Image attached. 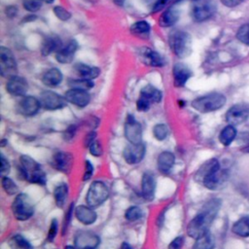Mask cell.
<instances>
[{
    "label": "cell",
    "instance_id": "obj_38",
    "mask_svg": "<svg viewBox=\"0 0 249 249\" xmlns=\"http://www.w3.org/2000/svg\"><path fill=\"white\" fill-rule=\"evenodd\" d=\"M153 135L158 141H163L168 135V127L164 124H157L153 127Z\"/></svg>",
    "mask_w": 249,
    "mask_h": 249
},
{
    "label": "cell",
    "instance_id": "obj_31",
    "mask_svg": "<svg viewBox=\"0 0 249 249\" xmlns=\"http://www.w3.org/2000/svg\"><path fill=\"white\" fill-rule=\"evenodd\" d=\"M232 231L242 237L249 236V215L241 217L232 226Z\"/></svg>",
    "mask_w": 249,
    "mask_h": 249
},
{
    "label": "cell",
    "instance_id": "obj_12",
    "mask_svg": "<svg viewBox=\"0 0 249 249\" xmlns=\"http://www.w3.org/2000/svg\"><path fill=\"white\" fill-rule=\"evenodd\" d=\"M146 147L141 142L138 144L129 143L125 146L123 151V157L126 163L128 164H137L139 163L145 157Z\"/></svg>",
    "mask_w": 249,
    "mask_h": 249
},
{
    "label": "cell",
    "instance_id": "obj_37",
    "mask_svg": "<svg viewBox=\"0 0 249 249\" xmlns=\"http://www.w3.org/2000/svg\"><path fill=\"white\" fill-rule=\"evenodd\" d=\"M143 210L136 205L128 207L124 212V218L129 222H135L143 217Z\"/></svg>",
    "mask_w": 249,
    "mask_h": 249
},
{
    "label": "cell",
    "instance_id": "obj_34",
    "mask_svg": "<svg viewBox=\"0 0 249 249\" xmlns=\"http://www.w3.org/2000/svg\"><path fill=\"white\" fill-rule=\"evenodd\" d=\"M150 30H151V25L146 20L136 21L130 26V32L137 36L147 35L150 32Z\"/></svg>",
    "mask_w": 249,
    "mask_h": 249
},
{
    "label": "cell",
    "instance_id": "obj_58",
    "mask_svg": "<svg viewBox=\"0 0 249 249\" xmlns=\"http://www.w3.org/2000/svg\"><path fill=\"white\" fill-rule=\"evenodd\" d=\"M47 3H49V4H51V3H53L54 0H45Z\"/></svg>",
    "mask_w": 249,
    "mask_h": 249
},
{
    "label": "cell",
    "instance_id": "obj_15",
    "mask_svg": "<svg viewBox=\"0 0 249 249\" xmlns=\"http://www.w3.org/2000/svg\"><path fill=\"white\" fill-rule=\"evenodd\" d=\"M64 97H65L66 101L70 102L71 104H73L79 108L86 107L90 101V95L87 90L80 89H74V88H71L70 89H68L65 92Z\"/></svg>",
    "mask_w": 249,
    "mask_h": 249
},
{
    "label": "cell",
    "instance_id": "obj_16",
    "mask_svg": "<svg viewBox=\"0 0 249 249\" xmlns=\"http://www.w3.org/2000/svg\"><path fill=\"white\" fill-rule=\"evenodd\" d=\"M216 11V6L210 2H202L196 5L192 11V17L195 21L201 22L210 18Z\"/></svg>",
    "mask_w": 249,
    "mask_h": 249
},
{
    "label": "cell",
    "instance_id": "obj_4",
    "mask_svg": "<svg viewBox=\"0 0 249 249\" xmlns=\"http://www.w3.org/2000/svg\"><path fill=\"white\" fill-rule=\"evenodd\" d=\"M227 102L224 94L219 92H212L199 96L193 100L192 107L200 113H209L221 109Z\"/></svg>",
    "mask_w": 249,
    "mask_h": 249
},
{
    "label": "cell",
    "instance_id": "obj_51",
    "mask_svg": "<svg viewBox=\"0 0 249 249\" xmlns=\"http://www.w3.org/2000/svg\"><path fill=\"white\" fill-rule=\"evenodd\" d=\"M96 140V132L95 131H90L89 132L85 138H84V145L85 147H89L91 143H93Z\"/></svg>",
    "mask_w": 249,
    "mask_h": 249
},
{
    "label": "cell",
    "instance_id": "obj_43",
    "mask_svg": "<svg viewBox=\"0 0 249 249\" xmlns=\"http://www.w3.org/2000/svg\"><path fill=\"white\" fill-rule=\"evenodd\" d=\"M57 231H58V222H57L56 219L53 218L51 221V224H50L49 231H48V234H47V241L48 242H53L54 240V238L56 237Z\"/></svg>",
    "mask_w": 249,
    "mask_h": 249
},
{
    "label": "cell",
    "instance_id": "obj_6",
    "mask_svg": "<svg viewBox=\"0 0 249 249\" xmlns=\"http://www.w3.org/2000/svg\"><path fill=\"white\" fill-rule=\"evenodd\" d=\"M109 196H110V192L107 185L100 180H95L89 185V190L87 192V195H86L87 205L92 208L98 207L109 198Z\"/></svg>",
    "mask_w": 249,
    "mask_h": 249
},
{
    "label": "cell",
    "instance_id": "obj_8",
    "mask_svg": "<svg viewBox=\"0 0 249 249\" xmlns=\"http://www.w3.org/2000/svg\"><path fill=\"white\" fill-rule=\"evenodd\" d=\"M17 60L12 51L6 47L0 48V71L5 78H11L17 75Z\"/></svg>",
    "mask_w": 249,
    "mask_h": 249
},
{
    "label": "cell",
    "instance_id": "obj_25",
    "mask_svg": "<svg viewBox=\"0 0 249 249\" xmlns=\"http://www.w3.org/2000/svg\"><path fill=\"white\" fill-rule=\"evenodd\" d=\"M62 78H63V75L59 69L51 68L43 74L41 80L45 86L49 88H55L61 83Z\"/></svg>",
    "mask_w": 249,
    "mask_h": 249
},
{
    "label": "cell",
    "instance_id": "obj_21",
    "mask_svg": "<svg viewBox=\"0 0 249 249\" xmlns=\"http://www.w3.org/2000/svg\"><path fill=\"white\" fill-rule=\"evenodd\" d=\"M78 49V43L75 40L69 41L66 45L62 46L56 53L55 58L59 63L66 64L73 60L75 53Z\"/></svg>",
    "mask_w": 249,
    "mask_h": 249
},
{
    "label": "cell",
    "instance_id": "obj_13",
    "mask_svg": "<svg viewBox=\"0 0 249 249\" xmlns=\"http://www.w3.org/2000/svg\"><path fill=\"white\" fill-rule=\"evenodd\" d=\"M74 244L78 249H97L100 244V239L91 231H82L76 233Z\"/></svg>",
    "mask_w": 249,
    "mask_h": 249
},
{
    "label": "cell",
    "instance_id": "obj_52",
    "mask_svg": "<svg viewBox=\"0 0 249 249\" xmlns=\"http://www.w3.org/2000/svg\"><path fill=\"white\" fill-rule=\"evenodd\" d=\"M168 1H169V0H157L156 3H155L154 6H153L152 12H153V13H157V12L162 10V9L166 6V4L168 3Z\"/></svg>",
    "mask_w": 249,
    "mask_h": 249
},
{
    "label": "cell",
    "instance_id": "obj_14",
    "mask_svg": "<svg viewBox=\"0 0 249 249\" xmlns=\"http://www.w3.org/2000/svg\"><path fill=\"white\" fill-rule=\"evenodd\" d=\"M41 108L40 100L35 96H24L17 105V111L25 117H32L36 115Z\"/></svg>",
    "mask_w": 249,
    "mask_h": 249
},
{
    "label": "cell",
    "instance_id": "obj_44",
    "mask_svg": "<svg viewBox=\"0 0 249 249\" xmlns=\"http://www.w3.org/2000/svg\"><path fill=\"white\" fill-rule=\"evenodd\" d=\"M55 17L60 20H68L71 18V14L61 6H54L53 9Z\"/></svg>",
    "mask_w": 249,
    "mask_h": 249
},
{
    "label": "cell",
    "instance_id": "obj_19",
    "mask_svg": "<svg viewBox=\"0 0 249 249\" xmlns=\"http://www.w3.org/2000/svg\"><path fill=\"white\" fill-rule=\"evenodd\" d=\"M156 179L150 172H145L141 179V195L147 201H152L155 198Z\"/></svg>",
    "mask_w": 249,
    "mask_h": 249
},
{
    "label": "cell",
    "instance_id": "obj_28",
    "mask_svg": "<svg viewBox=\"0 0 249 249\" xmlns=\"http://www.w3.org/2000/svg\"><path fill=\"white\" fill-rule=\"evenodd\" d=\"M179 19V13L173 8L166 9L159 18V24L161 27H169L177 22Z\"/></svg>",
    "mask_w": 249,
    "mask_h": 249
},
{
    "label": "cell",
    "instance_id": "obj_54",
    "mask_svg": "<svg viewBox=\"0 0 249 249\" xmlns=\"http://www.w3.org/2000/svg\"><path fill=\"white\" fill-rule=\"evenodd\" d=\"M222 2L223 5L229 7V8H231V7H235L237 6L238 4H240L243 0H220Z\"/></svg>",
    "mask_w": 249,
    "mask_h": 249
},
{
    "label": "cell",
    "instance_id": "obj_9",
    "mask_svg": "<svg viewBox=\"0 0 249 249\" xmlns=\"http://www.w3.org/2000/svg\"><path fill=\"white\" fill-rule=\"evenodd\" d=\"M249 118V105L238 103L231 106L226 113V121L229 124L238 125Z\"/></svg>",
    "mask_w": 249,
    "mask_h": 249
},
{
    "label": "cell",
    "instance_id": "obj_59",
    "mask_svg": "<svg viewBox=\"0 0 249 249\" xmlns=\"http://www.w3.org/2000/svg\"><path fill=\"white\" fill-rule=\"evenodd\" d=\"M192 1H200V0H192Z\"/></svg>",
    "mask_w": 249,
    "mask_h": 249
},
{
    "label": "cell",
    "instance_id": "obj_33",
    "mask_svg": "<svg viewBox=\"0 0 249 249\" xmlns=\"http://www.w3.org/2000/svg\"><path fill=\"white\" fill-rule=\"evenodd\" d=\"M214 237L210 231H207L205 234L196 239L192 249H214Z\"/></svg>",
    "mask_w": 249,
    "mask_h": 249
},
{
    "label": "cell",
    "instance_id": "obj_53",
    "mask_svg": "<svg viewBox=\"0 0 249 249\" xmlns=\"http://www.w3.org/2000/svg\"><path fill=\"white\" fill-rule=\"evenodd\" d=\"M5 14H6L7 17L13 18L18 14V8L15 7V6H8L5 9Z\"/></svg>",
    "mask_w": 249,
    "mask_h": 249
},
{
    "label": "cell",
    "instance_id": "obj_29",
    "mask_svg": "<svg viewBox=\"0 0 249 249\" xmlns=\"http://www.w3.org/2000/svg\"><path fill=\"white\" fill-rule=\"evenodd\" d=\"M68 185L66 183H61L57 185L53 190V199L54 203L58 208H62L68 197Z\"/></svg>",
    "mask_w": 249,
    "mask_h": 249
},
{
    "label": "cell",
    "instance_id": "obj_23",
    "mask_svg": "<svg viewBox=\"0 0 249 249\" xmlns=\"http://www.w3.org/2000/svg\"><path fill=\"white\" fill-rule=\"evenodd\" d=\"M175 163V155L170 151L161 152L157 160L158 169L162 174H167L170 172Z\"/></svg>",
    "mask_w": 249,
    "mask_h": 249
},
{
    "label": "cell",
    "instance_id": "obj_17",
    "mask_svg": "<svg viewBox=\"0 0 249 249\" xmlns=\"http://www.w3.org/2000/svg\"><path fill=\"white\" fill-rule=\"evenodd\" d=\"M28 89L27 81L20 76L15 75L8 79L6 83V90L14 96H23Z\"/></svg>",
    "mask_w": 249,
    "mask_h": 249
},
{
    "label": "cell",
    "instance_id": "obj_20",
    "mask_svg": "<svg viewBox=\"0 0 249 249\" xmlns=\"http://www.w3.org/2000/svg\"><path fill=\"white\" fill-rule=\"evenodd\" d=\"M74 215L77 220L85 226L94 224L97 219L96 212L93 210L92 207L89 205H78L77 207H75Z\"/></svg>",
    "mask_w": 249,
    "mask_h": 249
},
{
    "label": "cell",
    "instance_id": "obj_1",
    "mask_svg": "<svg viewBox=\"0 0 249 249\" xmlns=\"http://www.w3.org/2000/svg\"><path fill=\"white\" fill-rule=\"evenodd\" d=\"M221 204L222 201L219 198H211L206 201L200 211L189 222L186 229L188 235L197 239L209 231V227L219 212Z\"/></svg>",
    "mask_w": 249,
    "mask_h": 249
},
{
    "label": "cell",
    "instance_id": "obj_26",
    "mask_svg": "<svg viewBox=\"0 0 249 249\" xmlns=\"http://www.w3.org/2000/svg\"><path fill=\"white\" fill-rule=\"evenodd\" d=\"M74 70L76 74L79 76L81 79H86V80H93L98 77L100 74V70L97 67H92L89 66L84 63H77L74 66Z\"/></svg>",
    "mask_w": 249,
    "mask_h": 249
},
{
    "label": "cell",
    "instance_id": "obj_3",
    "mask_svg": "<svg viewBox=\"0 0 249 249\" xmlns=\"http://www.w3.org/2000/svg\"><path fill=\"white\" fill-rule=\"evenodd\" d=\"M19 171L22 178L29 183L41 186H44L47 183V176L41 165L27 155L19 157Z\"/></svg>",
    "mask_w": 249,
    "mask_h": 249
},
{
    "label": "cell",
    "instance_id": "obj_36",
    "mask_svg": "<svg viewBox=\"0 0 249 249\" xmlns=\"http://www.w3.org/2000/svg\"><path fill=\"white\" fill-rule=\"evenodd\" d=\"M1 185H2V188H3L4 192L8 196H17L18 195V185L10 177L2 176Z\"/></svg>",
    "mask_w": 249,
    "mask_h": 249
},
{
    "label": "cell",
    "instance_id": "obj_48",
    "mask_svg": "<svg viewBox=\"0 0 249 249\" xmlns=\"http://www.w3.org/2000/svg\"><path fill=\"white\" fill-rule=\"evenodd\" d=\"M184 244L183 236H176L169 244L167 249H182Z\"/></svg>",
    "mask_w": 249,
    "mask_h": 249
},
{
    "label": "cell",
    "instance_id": "obj_45",
    "mask_svg": "<svg viewBox=\"0 0 249 249\" xmlns=\"http://www.w3.org/2000/svg\"><path fill=\"white\" fill-rule=\"evenodd\" d=\"M89 152L91 156L93 157H101L102 154H103V148H102V145L101 143L99 142V140H95L93 143L90 144V146L89 147Z\"/></svg>",
    "mask_w": 249,
    "mask_h": 249
},
{
    "label": "cell",
    "instance_id": "obj_22",
    "mask_svg": "<svg viewBox=\"0 0 249 249\" xmlns=\"http://www.w3.org/2000/svg\"><path fill=\"white\" fill-rule=\"evenodd\" d=\"M192 76L191 69L183 63H176L173 67V80L177 88L184 87Z\"/></svg>",
    "mask_w": 249,
    "mask_h": 249
},
{
    "label": "cell",
    "instance_id": "obj_7",
    "mask_svg": "<svg viewBox=\"0 0 249 249\" xmlns=\"http://www.w3.org/2000/svg\"><path fill=\"white\" fill-rule=\"evenodd\" d=\"M12 213L18 221H26L34 214V207L26 194L19 193L12 203Z\"/></svg>",
    "mask_w": 249,
    "mask_h": 249
},
{
    "label": "cell",
    "instance_id": "obj_55",
    "mask_svg": "<svg viewBox=\"0 0 249 249\" xmlns=\"http://www.w3.org/2000/svg\"><path fill=\"white\" fill-rule=\"evenodd\" d=\"M120 249H133V247L129 243H127V242H123Z\"/></svg>",
    "mask_w": 249,
    "mask_h": 249
},
{
    "label": "cell",
    "instance_id": "obj_41",
    "mask_svg": "<svg viewBox=\"0 0 249 249\" xmlns=\"http://www.w3.org/2000/svg\"><path fill=\"white\" fill-rule=\"evenodd\" d=\"M22 6L28 12H37L42 8L43 0H23Z\"/></svg>",
    "mask_w": 249,
    "mask_h": 249
},
{
    "label": "cell",
    "instance_id": "obj_32",
    "mask_svg": "<svg viewBox=\"0 0 249 249\" xmlns=\"http://www.w3.org/2000/svg\"><path fill=\"white\" fill-rule=\"evenodd\" d=\"M235 137H236L235 127L231 124H228L221 130L219 134V141L222 145L229 146L231 144V142L234 140Z\"/></svg>",
    "mask_w": 249,
    "mask_h": 249
},
{
    "label": "cell",
    "instance_id": "obj_10",
    "mask_svg": "<svg viewBox=\"0 0 249 249\" xmlns=\"http://www.w3.org/2000/svg\"><path fill=\"white\" fill-rule=\"evenodd\" d=\"M124 136L129 143L138 144L142 141V126L133 115H128L124 123Z\"/></svg>",
    "mask_w": 249,
    "mask_h": 249
},
{
    "label": "cell",
    "instance_id": "obj_24",
    "mask_svg": "<svg viewBox=\"0 0 249 249\" xmlns=\"http://www.w3.org/2000/svg\"><path fill=\"white\" fill-rule=\"evenodd\" d=\"M140 57L142 61L149 66L160 67L164 64L163 59L161 58L160 53L147 47H144L140 50Z\"/></svg>",
    "mask_w": 249,
    "mask_h": 249
},
{
    "label": "cell",
    "instance_id": "obj_46",
    "mask_svg": "<svg viewBox=\"0 0 249 249\" xmlns=\"http://www.w3.org/2000/svg\"><path fill=\"white\" fill-rule=\"evenodd\" d=\"M93 171H94V167H93L92 163L87 160L85 161V170H84V174H83V181L88 182L92 177Z\"/></svg>",
    "mask_w": 249,
    "mask_h": 249
},
{
    "label": "cell",
    "instance_id": "obj_2",
    "mask_svg": "<svg viewBox=\"0 0 249 249\" xmlns=\"http://www.w3.org/2000/svg\"><path fill=\"white\" fill-rule=\"evenodd\" d=\"M194 179L208 190H218L227 181L228 173L221 168L219 160L213 158L199 166L195 173Z\"/></svg>",
    "mask_w": 249,
    "mask_h": 249
},
{
    "label": "cell",
    "instance_id": "obj_18",
    "mask_svg": "<svg viewBox=\"0 0 249 249\" xmlns=\"http://www.w3.org/2000/svg\"><path fill=\"white\" fill-rule=\"evenodd\" d=\"M73 155L71 153L59 151L53 156L52 165L60 172H69L73 165Z\"/></svg>",
    "mask_w": 249,
    "mask_h": 249
},
{
    "label": "cell",
    "instance_id": "obj_47",
    "mask_svg": "<svg viewBox=\"0 0 249 249\" xmlns=\"http://www.w3.org/2000/svg\"><path fill=\"white\" fill-rule=\"evenodd\" d=\"M151 102L148 101L146 98L142 97L141 95H139L137 101H136V108L139 112H146L150 109L151 106Z\"/></svg>",
    "mask_w": 249,
    "mask_h": 249
},
{
    "label": "cell",
    "instance_id": "obj_50",
    "mask_svg": "<svg viewBox=\"0 0 249 249\" xmlns=\"http://www.w3.org/2000/svg\"><path fill=\"white\" fill-rule=\"evenodd\" d=\"M0 170H1V173L2 174H5V173H9L10 170H11V164L9 162V160L3 156L1 155V161H0Z\"/></svg>",
    "mask_w": 249,
    "mask_h": 249
},
{
    "label": "cell",
    "instance_id": "obj_5",
    "mask_svg": "<svg viewBox=\"0 0 249 249\" xmlns=\"http://www.w3.org/2000/svg\"><path fill=\"white\" fill-rule=\"evenodd\" d=\"M169 46L178 57L184 58L192 52V37L185 31H173L169 35Z\"/></svg>",
    "mask_w": 249,
    "mask_h": 249
},
{
    "label": "cell",
    "instance_id": "obj_35",
    "mask_svg": "<svg viewBox=\"0 0 249 249\" xmlns=\"http://www.w3.org/2000/svg\"><path fill=\"white\" fill-rule=\"evenodd\" d=\"M11 244L13 249H33L31 243L25 237L18 233L12 236Z\"/></svg>",
    "mask_w": 249,
    "mask_h": 249
},
{
    "label": "cell",
    "instance_id": "obj_27",
    "mask_svg": "<svg viewBox=\"0 0 249 249\" xmlns=\"http://www.w3.org/2000/svg\"><path fill=\"white\" fill-rule=\"evenodd\" d=\"M62 46L63 45L58 37L49 36L44 39V42H43L42 48H41V53L44 56H47L53 52L56 53Z\"/></svg>",
    "mask_w": 249,
    "mask_h": 249
},
{
    "label": "cell",
    "instance_id": "obj_40",
    "mask_svg": "<svg viewBox=\"0 0 249 249\" xmlns=\"http://www.w3.org/2000/svg\"><path fill=\"white\" fill-rule=\"evenodd\" d=\"M236 38L241 43L249 46V23H245L237 29Z\"/></svg>",
    "mask_w": 249,
    "mask_h": 249
},
{
    "label": "cell",
    "instance_id": "obj_49",
    "mask_svg": "<svg viewBox=\"0 0 249 249\" xmlns=\"http://www.w3.org/2000/svg\"><path fill=\"white\" fill-rule=\"evenodd\" d=\"M76 130H77V126H76L75 124L69 125V126L64 130V132H63V137H64V139L67 140V141L71 140V139L74 137V135H75V133H76Z\"/></svg>",
    "mask_w": 249,
    "mask_h": 249
},
{
    "label": "cell",
    "instance_id": "obj_56",
    "mask_svg": "<svg viewBox=\"0 0 249 249\" xmlns=\"http://www.w3.org/2000/svg\"><path fill=\"white\" fill-rule=\"evenodd\" d=\"M64 249H78L76 246H73V245H66L64 247Z\"/></svg>",
    "mask_w": 249,
    "mask_h": 249
},
{
    "label": "cell",
    "instance_id": "obj_42",
    "mask_svg": "<svg viewBox=\"0 0 249 249\" xmlns=\"http://www.w3.org/2000/svg\"><path fill=\"white\" fill-rule=\"evenodd\" d=\"M74 202H72L69 206H68V209L65 213V216H64V220H63V225H62V234H65L66 231H67V229L68 227L70 226L71 224V220H72V215L74 213Z\"/></svg>",
    "mask_w": 249,
    "mask_h": 249
},
{
    "label": "cell",
    "instance_id": "obj_30",
    "mask_svg": "<svg viewBox=\"0 0 249 249\" xmlns=\"http://www.w3.org/2000/svg\"><path fill=\"white\" fill-rule=\"evenodd\" d=\"M140 95L142 97L146 98L151 103H159V102H160V100L162 98L161 91L160 89H158L157 88H155L154 86H152V85L145 86L141 89Z\"/></svg>",
    "mask_w": 249,
    "mask_h": 249
},
{
    "label": "cell",
    "instance_id": "obj_57",
    "mask_svg": "<svg viewBox=\"0 0 249 249\" xmlns=\"http://www.w3.org/2000/svg\"><path fill=\"white\" fill-rule=\"evenodd\" d=\"M242 152H243V153H247V154H249V145H248V146H246V147H244V148L242 149Z\"/></svg>",
    "mask_w": 249,
    "mask_h": 249
},
{
    "label": "cell",
    "instance_id": "obj_39",
    "mask_svg": "<svg viewBox=\"0 0 249 249\" xmlns=\"http://www.w3.org/2000/svg\"><path fill=\"white\" fill-rule=\"evenodd\" d=\"M69 85L72 86L74 89H85L88 90L91 89L94 86V83L91 80H86V79H74L69 81Z\"/></svg>",
    "mask_w": 249,
    "mask_h": 249
},
{
    "label": "cell",
    "instance_id": "obj_11",
    "mask_svg": "<svg viewBox=\"0 0 249 249\" xmlns=\"http://www.w3.org/2000/svg\"><path fill=\"white\" fill-rule=\"evenodd\" d=\"M40 103L41 107L49 111H54L61 109L65 106L66 99L62 97L60 94L52 91V90H45L40 95Z\"/></svg>",
    "mask_w": 249,
    "mask_h": 249
}]
</instances>
